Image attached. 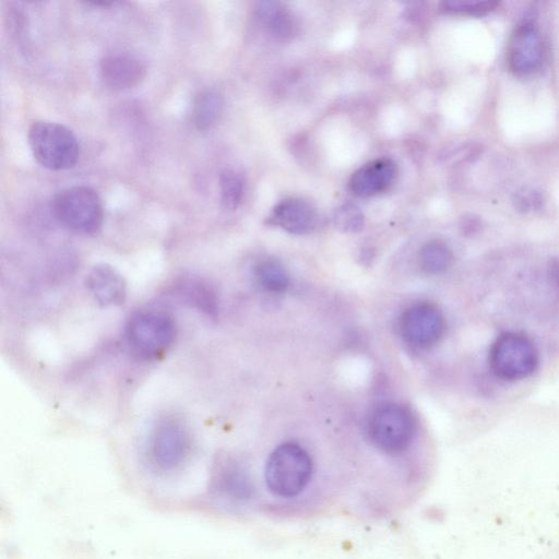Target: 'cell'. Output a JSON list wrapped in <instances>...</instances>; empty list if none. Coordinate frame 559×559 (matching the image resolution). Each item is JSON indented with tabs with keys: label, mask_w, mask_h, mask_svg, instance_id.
<instances>
[{
	"label": "cell",
	"mask_w": 559,
	"mask_h": 559,
	"mask_svg": "<svg viewBox=\"0 0 559 559\" xmlns=\"http://www.w3.org/2000/svg\"><path fill=\"white\" fill-rule=\"evenodd\" d=\"M269 222L292 234H307L318 224L316 209L301 199L281 201L272 211Z\"/></svg>",
	"instance_id": "10"
},
{
	"label": "cell",
	"mask_w": 559,
	"mask_h": 559,
	"mask_svg": "<svg viewBox=\"0 0 559 559\" xmlns=\"http://www.w3.org/2000/svg\"><path fill=\"white\" fill-rule=\"evenodd\" d=\"M258 13L262 22L269 27L273 35L287 36L292 32L290 16L276 2H261Z\"/></svg>",
	"instance_id": "17"
},
{
	"label": "cell",
	"mask_w": 559,
	"mask_h": 559,
	"mask_svg": "<svg viewBox=\"0 0 559 559\" xmlns=\"http://www.w3.org/2000/svg\"><path fill=\"white\" fill-rule=\"evenodd\" d=\"M223 107L221 96L212 91L200 93L193 104V121L199 130L211 127L219 117Z\"/></svg>",
	"instance_id": "16"
},
{
	"label": "cell",
	"mask_w": 559,
	"mask_h": 559,
	"mask_svg": "<svg viewBox=\"0 0 559 559\" xmlns=\"http://www.w3.org/2000/svg\"><path fill=\"white\" fill-rule=\"evenodd\" d=\"M496 5L497 2L489 0H460L445 3L448 10L468 14H483L492 10Z\"/></svg>",
	"instance_id": "21"
},
{
	"label": "cell",
	"mask_w": 559,
	"mask_h": 559,
	"mask_svg": "<svg viewBox=\"0 0 559 559\" xmlns=\"http://www.w3.org/2000/svg\"><path fill=\"white\" fill-rule=\"evenodd\" d=\"M255 278L259 285L272 294L286 292L289 286V276L285 267L274 260L260 262L255 267Z\"/></svg>",
	"instance_id": "15"
},
{
	"label": "cell",
	"mask_w": 559,
	"mask_h": 559,
	"mask_svg": "<svg viewBox=\"0 0 559 559\" xmlns=\"http://www.w3.org/2000/svg\"><path fill=\"white\" fill-rule=\"evenodd\" d=\"M334 223L343 231L355 233L364 225V216L354 205L340 207L334 216Z\"/></svg>",
	"instance_id": "20"
},
{
	"label": "cell",
	"mask_w": 559,
	"mask_h": 559,
	"mask_svg": "<svg viewBox=\"0 0 559 559\" xmlns=\"http://www.w3.org/2000/svg\"><path fill=\"white\" fill-rule=\"evenodd\" d=\"M99 72L105 85L111 90H127L143 80L145 67L132 56L114 53L100 60Z\"/></svg>",
	"instance_id": "11"
},
{
	"label": "cell",
	"mask_w": 559,
	"mask_h": 559,
	"mask_svg": "<svg viewBox=\"0 0 559 559\" xmlns=\"http://www.w3.org/2000/svg\"><path fill=\"white\" fill-rule=\"evenodd\" d=\"M453 262L451 248L441 240L426 242L418 254L421 271L428 275L444 273Z\"/></svg>",
	"instance_id": "14"
},
{
	"label": "cell",
	"mask_w": 559,
	"mask_h": 559,
	"mask_svg": "<svg viewBox=\"0 0 559 559\" xmlns=\"http://www.w3.org/2000/svg\"><path fill=\"white\" fill-rule=\"evenodd\" d=\"M86 287L102 306H117L126 299L127 286L122 275L108 264L95 265L86 275Z\"/></svg>",
	"instance_id": "13"
},
{
	"label": "cell",
	"mask_w": 559,
	"mask_h": 559,
	"mask_svg": "<svg viewBox=\"0 0 559 559\" xmlns=\"http://www.w3.org/2000/svg\"><path fill=\"white\" fill-rule=\"evenodd\" d=\"M416 423L412 411L399 403H385L377 407L368 421V436L379 450L400 453L412 443Z\"/></svg>",
	"instance_id": "6"
},
{
	"label": "cell",
	"mask_w": 559,
	"mask_h": 559,
	"mask_svg": "<svg viewBox=\"0 0 559 559\" xmlns=\"http://www.w3.org/2000/svg\"><path fill=\"white\" fill-rule=\"evenodd\" d=\"M445 320L441 310L430 302L409 306L402 313L400 330L404 340L416 347L435 345L443 335Z\"/></svg>",
	"instance_id": "7"
},
{
	"label": "cell",
	"mask_w": 559,
	"mask_h": 559,
	"mask_svg": "<svg viewBox=\"0 0 559 559\" xmlns=\"http://www.w3.org/2000/svg\"><path fill=\"white\" fill-rule=\"evenodd\" d=\"M544 58V41L538 28L531 22H523L511 35L508 45V63L516 73H532Z\"/></svg>",
	"instance_id": "9"
},
{
	"label": "cell",
	"mask_w": 559,
	"mask_h": 559,
	"mask_svg": "<svg viewBox=\"0 0 559 559\" xmlns=\"http://www.w3.org/2000/svg\"><path fill=\"white\" fill-rule=\"evenodd\" d=\"M55 217L66 227L83 233H96L104 218V207L97 192L86 186H73L59 191L51 200Z\"/></svg>",
	"instance_id": "4"
},
{
	"label": "cell",
	"mask_w": 559,
	"mask_h": 559,
	"mask_svg": "<svg viewBox=\"0 0 559 559\" xmlns=\"http://www.w3.org/2000/svg\"><path fill=\"white\" fill-rule=\"evenodd\" d=\"M28 143L35 159L50 170L69 169L78 162L76 138L62 124L35 121L28 130Z\"/></svg>",
	"instance_id": "3"
},
{
	"label": "cell",
	"mask_w": 559,
	"mask_h": 559,
	"mask_svg": "<svg viewBox=\"0 0 559 559\" xmlns=\"http://www.w3.org/2000/svg\"><path fill=\"white\" fill-rule=\"evenodd\" d=\"M181 294L200 310L210 314L216 311L214 292L204 283L200 281H188L183 284Z\"/></svg>",
	"instance_id": "19"
},
{
	"label": "cell",
	"mask_w": 559,
	"mask_h": 559,
	"mask_svg": "<svg viewBox=\"0 0 559 559\" xmlns=\"http://www.w3.org/2000/svg\"><path fill=\"white\" fill-rule=\"evenodd\" d=\"M222 202L226 209L234 210L241 201L243 179L234 169H225L219 176Z\"/></svg>",
	"instance_id": "18"
},
{
	"label": "cell",
	"mask_w": 559,
	"mask_h": 559,
	"mask_svg": "<svg viewBox=\"0 0 559 559\" xmlns=\"http://www.w3.org/2000/svg\"><path fill=\"white\" fill-rule=\"evenodd\" d=\"M396 165L389 158L370 162L357 169L349 181L350 190L359 197H370L388 189L396 178Z\"/></svg>",
	"instance_id": "12"
},
{
	"label": "cell",
	"mask_w": 559,
	"mask_h": 559,
	"mask_svg": "<svg viewBox=\"0 0 559 559\" xmlns=\"http://www.w3.org/2000/svg\"><path fill=\"white\" fill-rule=\"evenodd\" d=\"M487 364L498 380L516 382L528 379L537 371L540 354L530 336L508 331L499 334L490 344Z\"/></svg>",
	"instance_id": "2"
},
{
	"label": "cell",
	"mask_w": 559,
	"mask_h": 559,
	"mask_svg": "<svg viewBox=\"0 0 559 559\" xmlns=\"http://www.w3.org/2000/svg\"><path fill=\"white\" fill-rule=\"evenodd\" d=\"M313 475V462L305 448L286 442L269 455L264 467V481L275 497L293 499L309 485Z\"/></svg>",
	"instance_id": "1"
},
{
	"label": "cell",
	"mask_w": 559,
	"mask_h": 559,
	"mask_svg": "<svg viewBox=\"0 0 559 559\" xmlns=\"http://www.w3.org/2000/svg\"><path fill=\"white\" fill-rule=\"evenodd\" d=\"M174 319L162 311H141L127 322L124 335L131 350L141 358H156L166 352L176 337Z\"/></svg>",
	"instance_id": "5"
},
{
	"label": "cell",
	"mask_w": 559,
	"mask_h": 559,
	"mask_svg": "<svg viewBox=\"0 0 559 559\" xmlns=\"http://www.w3.org/2000/svg\"><path fill=\"white\" fill-rule=\"evenodd\" d=\"M189 447V435L185 427L177 421L167 420L153 435L151 459L160 469H174L183 462Z\"/></svg>",
	"instance_id": "8"
}]
</instances>
